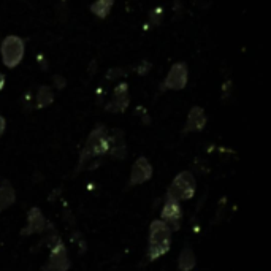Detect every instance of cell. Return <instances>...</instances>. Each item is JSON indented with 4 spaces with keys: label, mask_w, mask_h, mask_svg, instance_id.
I'll return each mask as SVG.
<instances>
[{
    "label": "cell",
    "mask_w": 271,
    "mask_h": 271,
    "mask_svg": "<svg viewBox=\"0 0 271 271\" xmlns=\"http://www.w3.org/2000/svg\"><path fill=\"white\" fill-rule=\"evenodd\" d=\"M206 120H208V117H206L205 110L200 108V107H194L189 111V116H187L183 133H191V132L203 130V129H205V125H206Z\"/></svg>",
    "instance_id": "cell-11"
},
{
    "label": "cell",
    "mask_w": 271,
    "mask_h": 271,
    "mask_svg": "<svg viewBox=\"0 0 271 271\" xmlns=\"http://www.w3.org/2000/svg\"><path fill=\"white\" fill-rule=\"evenodd\" d=\"M3 86H5V77H3V73L0 72V90L3 89Z\"/></svg>",
    "instance_id": "cell-22"
},
{
    "label": "cell",
    "mask_w": 271,
    "mask_h": 271,
    "mask_svg": "<svg viewBox=\"0 0 271 271\" xmlns=\"http://www.w3.org/2000/svg\"><path fill=\"white\" fill-rule=\"evenodd\" d=\"M197 265V257H195L194 251L191 247H184L181 251L179 257H178V270L179 271H192Z\"/></svg>",
    "instance_id": "cell-14"
},
{
    "label": "cell",
    "mask_w": 271,
    "mask_h": 271,
    "mask_svg": "<svg viewBox=\"0 0 271 271\" xmlns=\"http://www.w3.org/2000/svg\"><path fill=\"white\" fill-rule=\"evenodd\" d=\"M187 78H189V72H187V65L184 62H176L171 67L167 78L163 79L160 90H181L187 84Z\"/></svg>",
    "instance_id": "cell-5"
},
{
    "label": "cell",
    "mask_w": 271,
    "mask_h": 271,
    "mask_svg": "<svg viewBox=\"0 0 271 271\" xmlns=\"http://www.w3.org/2000/svg\"><path fill=\"white\" fill-rule=\"evenodd\" d=\"M14 201H16V192L8 181H3L0 184V211L10 208Z\"/></svg>",
    "instance_id": "cell-13"
},
{
    "label": "cell",
    "mask_w": 271,
    "mask_h": 271,
    "mask_svg": "<svg viewBox=\"0 0 271 271\" xmlns=\"http://www.w3.org/2000/svg\"><path fill=\"white\" fill-rule=\"evenodd\" d=\"M48 227V221L46 217L43 216V213L40 211V208H32L29 209L27 213V224L26 227L21 230L22 236H29L34 235V233H43Z\"/></svg>",
    "instance_id": "cell-9"
},
{
    "label": "cell",
    "mask_w": 271,
    "mask_h": 271,
    "mask_svg": "<svg viewBox=\"0 0 271 271\" xmlns=\"http://www.w3.org/2000/svg\"><path fill=\"white\" fill-rule=\"evenodd\" d=\"M151 178H153V165L149 163L146 157H138V159L135 160L132 171H130L129 186L145 184Z\"/></svg>",
    "instance_id": "cell-8"
},
{
    "label": "cell",
    "mask_w": 271,
    "mask_h": 271,
    "mask_svg": "<svg viewBox=\"0 0 271 271\" xmlns=\"http://www.w3.org/2000/svg\"><path fill=\"white\" fill-rule=\"evenodd\" d=\"M195 191H197V183H195V176L191 171H181L179 175L173 179V183L168 187L167 197H171L178 201L191 200Z\"/></svg>",
    "instance_id": "cell-3"
},
{
    "label": "cell",
    "mask_w": 271,
    "mask_h": 271,
    "mask_svg": "<svg viewBox=\"0 0 271 271\" xmlns=\"http://www.w3.org/2000/svg\"><path fill=\"white\" fill-rule=\"evenodd\" d=\"M127 107H129V86L122 82L115 89V95L105 108L111 113H122Z\"/></svg>",
    "instance_id": "cell-12"
},
{
    "label": "cell",
    "mask_w": 271,
    "mask_h": 271,
    "mask_svg": "<svg viewBox=\"0 0 271 271\" xmlns=\"http://www.w3.org/2000/svg\"><path fill=\"white\" fill-rule=\"evenodd\" d=\"M125 75V70L124 69H111L110 72H108V75H107V78L108 79H116V78H120V77H124Z\"/></svg>",
    "instance_id": "cell-18"
},
{
    "label": "cell",
    "mask_w": 271,
    "mask_h": 271,
    "mask_svg": "<svg viewBox=\"0 0 271 271\" xmlns=\"http://www.w3.org/2000/svg\"><path fill=\"white\" fill-rule=\"evenodd\" d=\"M24 49H26L24 41H22L19 37L16 35L6 37L2 43V48H0L3 64L8 67V69H14L16 65H19L22 57H24Z\"/></svg>",
    "instance_id": "cell-4"
},
{
    "label": "cell",
    "mask_w": 271,
    "mask_h": 271,
    "mask_svg": "<svg viewBox=\"0 0 271 271\" xmlns=\"http://www.w3.org/2000/svg\"><path fill=\"white\" fill-rule=\"evenodd\" d=\"M160 221L165 222L170 227V230H179L181 229V221H183V209H181L179 201L167 197L165 205L160 213Z\"/></svg>",
    "instance_id": "cell-6"
},
{
    "label": "cell",
    "mask_w": 271,
    "mask_h": 271,
    "mask_svg": "<svg viewBox=\"0 0 271 271\" xmlns=\"http://www.w3.org/2000/svg\"><path fill=\"white\" fill-rule=\"evenodd\" d=\"M69 268H70L69 252H67V247L64 246V243L60 241L59 244L51 247L49 260L41 268V271H69Z\"/></svg>",
    "instance_id": "cell-7"
},
{
    "label": "cell",
    "mask_w": 271,
    "mask_h": 271,
    "mask_svg": "<svg viewBox=\"0 0 271 271\" xmlns=\"http://www.w3.org/2000/svg\"><path fill=\"white\" fill-rule=\"evenodd\" d=\"M54 100V92H52V89L48 87V86H41L39 89V92H37V108H46L52 103Z\"/></svg>",
    "instance_id": "cell-15"
},
{
    "label": "cell",
    "mask_w": 271,
    "mask_h": 271,
    "mask_svg": "<svg viewBox=\"0 0 271 271\" xmlns=\"http://www.w3.org/2000/svg\"><path fill=\"white\" fill-rule=\"evenodd\" d=\"M54 84H56V87H59V89H62L64 86H65V81L60 78V77H56L54 78Z\"/></svg>",
    "instance_id": "cell-20"
},
{
    "label": "cell",
    "mask_w": 271,
    "mask_h": 271,
    "mask_svg": "<svg viewBox=\"0 0 271 271\" xmlns=\"http://www.w3.org/2000/svg\"><path fill=\"white\" fill-rule=\"evenodd\" d=\"M108 154L115 160H124L127 157V145H125V138H124V132L122 130L115 129L111 132Z\"/></svg>",
    "instance_id": "cell-10"
},
{
    "label": "cell",
    "mask_w": 271,
    "mask_h": 271,
    "mask_svg": "<svg viewBox=\"0 0 271 271\" xmlns=\"http://www.w3.org/2000/svg\"><path fill=\"white\" fill-rule=\"evenodd\" d=\"M113 3H115V0H95L90 6V11L99 18H107L113 8Z\"/></svg>",
    "instance_id": "cell-16"
},
{
    "label": "cell",
    "mask_w": 271,
    "mask_h": 271,
    "mask_svg": "<svg viewBox=\"0 0 271 271\" xmlns=\"http://www.w3.org/2000/svg\"><path fill=\"white\" fill-rule=\"evenodd\" d=\"M149 69H151V64H149V62H141V65L137 69V72H138L140 75H143V73H146Z\"/></svg>",
    "instance_id": "cell-19"
},
{
    "label": "cell",
    "mask_w": 271,
    "mask_h": 271,
    "mask_svg": "<svg viewBox=\"0 0 271 271\" xmlns=\"http://www.w3.org/2000/svg\"><path fill=\"white\" fill-rule=\"evenodd\" d=\"M5 129H6V120L0 116V137L3 135V132H5Z\"/></svg>",
    "instance_id": "cell-21"
},
{
    "label": "cell",
    "mask_w": 271,
    "mask_h": 271,
    "mask_svg": "<svg viewBox=\"0 0 271 271\" xmlns=\"http://www.w3.org/2000/svg\"><path fill=\"white\" fill-rule=\"evenodd\" d=\"M171 247V230L162 221H153L149 227V241H148V262H154L165 255Z\"/></svg>",
    "instance_id": "cell-2"
},
{
    "label": "cell",
    "mask_w": 271,
    "mask_h": 271,
    "mask_svg": "<svg viewBox=\"0 0 271 271\" xmlns=\"http://www.w3.org/2000/svg\"><path fill=\"white\" fill-rule=\"evenodd\" d=\"M108 148H110V133L103 125H97L95 129L90 132L86 145L81 151L78 167L75 170V173H79L92 159L108 154Z\"/></svg>",
    "instance_id": "cell-1"
},
{
    "label": "cell",
    "mask_w": 271,
    "mask_h": 271,
    "mask_svg": "<svg viewBox=\"0 0 271 271\" xmlns=\"http://www.w3.org/2000/svg\"><path fill=\"white\" fill-rule=\"evenodd\" d=\"M163 16V10L160 8H154L153 13H151V24H154V26H159V22Z\"/></svg>",
    "instance_id": "cell-17"
}]
</instances>
